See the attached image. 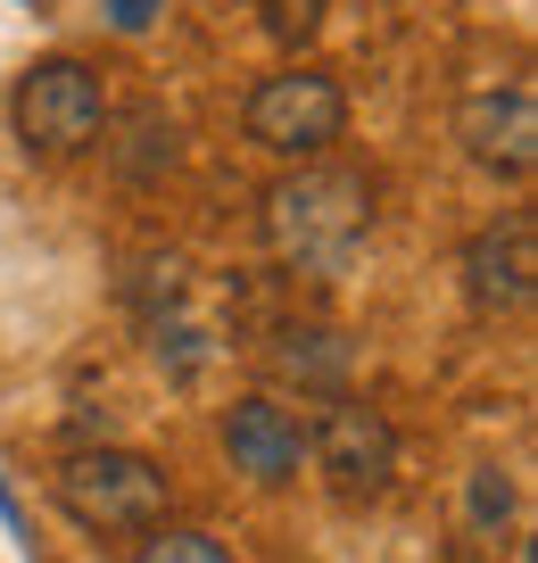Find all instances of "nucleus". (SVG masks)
Returning <instances> with one entry per match:
<instances>
[{
    "mask_svg": "<svg viewBox=\"0 0 538 563\" xmlns=\"http://www.w3.org/2000/svg\"><path fill=\"white\" fill-rule=\"evenodd\" d=\"M51 497L58 514H67L75 530H91V539H141V530L166 522V473H157L150 456H133V448H75V456H58L51 473Z\"/></svg>",
    "mask_w": 538,
    "mask_h": 563,
    "instance_id": "obj_2",
    "label": "nucleus"
},
{
    "mask_svg": "<svg viewBox=\"0 0 538 563\" xmlns=\"http://www.w3.org/2000/svg\"><path fill=\"white\" fill-rule=\"evenodd\" d=\"M0 522H9V530H25V514H18V497H9V481H0Z\"/></svg>",
    "mask_w": 538,
    "mask_h": 563,
    "instance_id": "obj_15",
    "label": "nucleus"
},
{
    "mask_svg": "<svg viewBox=\"0 0 538 563\" xmlns=\"http://www.w3.org/2000/svg\"><path fill=\"white\" fill-rule=\"evenodd\" d=\"M100 9H108V25H117V34H150L166 0H100Z\"/></svg>",
    "mask_w": 538,
    "mask_h": 563,
    "instance_id": "obj_14",
    "label": "nucleus"
},
{
    "mask_svg": "<svg viewBox=\"0 0 538 563\" xmlns=\"http://www.w3.org/2000/svg\"><path fill=\"white\" fill-rule=\"evenodd\" d=\"M505 522H514V481H505L497 464H481V473H472V530L497 539Z\"/></svg>",
    "mask_w": 538,
    "mask_h": 563,
    "instance_id": "obj_12",
    "label": "nucleus"
},
{
    "mask_svg": "<svg viewBox=\"0 0 538 563\" xmlns=\"http://www.w3.org/2000/svg\"><path fill=\"white\" fill-rule=\"evenodd\" d=\"M257 224H265V249L290 274L331 282L356 265V249L373 232V183L348 175V166H298L257 199Z\"/></svg>",
    "mask_w": 538,
    "mask_h": 563,
    "instance_id": "obj_1",
    "label": "nucleus"
},
{
    "mask_svg": "<svg viewBox=\"0 0 538 563\" xmlns=\"http://www.w3.org/2000/svg\"><path fill=\"white\" fill-rule=\"evenodd\" d=\"M133 563H241V555H232V547H216L208 530H174V522H157L150 539H141Z\"/></svg>",
    "mask_w": 538,
    "mask_h": 563,
    "instance_id": "obj_11",
    "label": "nucleus"
},
{
    "mask_svg": "<svg viewBox=\"0 0 538 563\" xmlns=\"http://www.w3.org/2000/svg\"><path fill=\"white\" fill-rule=\"evenodd\" d=\"M265 365H274L282 382H298V389H331V398H340L356 349H348V332H331V323H282V332L265 340Z\"/></svg>",
    "mask_w": 538,
    "mask_h": 563,
    "instance_id": "obj_9",
    "label": "nucleus"
},
{
    "mask_svg": "<svg viewBox=\"0 0 538 563\" xmlns=\"http://www.w3.org/2000/svg\"><path fill=\"white\" fill-rule=\"evenodd\" d=\"M464 274V299L481 316H521L538 290V216H505V224H481L455 257Z\"/></svg>",
    "mask_w": 538,
    "mask_h": 563,
    "instance_id": "obj_6",
    "label": "nucleus"
},
{
    "mask_svg": "<svg viewBox=\"0 0 538 563\" xmlns=\"http://www.w3.org/2000/svg\"><path fill=\"white\" fill-rule=\"evenodd\" d=\"M455 141H464L472 166H488L497 183H530L538 175V100H530V84L472 91V100L455 108Z\"/></svg>",
    "mask_w": 538,
    "mask_h": 563,
    "instance_id": "obj_7",
    "label": "nucleus"
},
{
    "mask_svg": "<svg viewBox=\"0 0 538 563\" xmlns=\"http://www.w3.org/2000/svg\"><path fill=\"white\" fill-rule=\"evenodd\" d=\"M224 456L241 481H257V489H282V481H298V464H307V422L290 415L282 398H241L224 415Z\"/></svg>",
    "mask_w": 538,
    "mask_h": 563,
    "instance_id": "obj_8",
    "label": "nucleus"
},
{
    "mask_svg": "<svg viewBox=\"0 0 538 563\" xmlns=\"http://www.w3.org/2000/svg\"><path fill=\"white\" fill-rule=\"evenodd\" d=\"M257 25H265L274 42H290V51H298V42L323 25V0H257Z\"/></svg>",
    "mask_w": 538,
    "mask_h": 563,
    "instance_id": "obj_13",
    "label": "nucleus"
},
{
    "mask_svg": "<svg viewBox=\"0 0 538 563\" xmlns=\"http://www.w3.org/2000/svg\"><path fill=\"white\" fill-rule=\"evenodd\" d=\"M183 158V133H174V117H157V108H133V150H117L124 175H157V166Z\"/></svg>",
    "mask_w": 538,
    "mask_h": 563,
    "instance_id": "obj_10",
    "label": "nucleus"
},
{
    "mask_svg": "<svg viewBox=\"0 0 538 563\" xmlns=\"http://www.w3.org/2000/svg\"><path fill=\"white\" fill-rule=\"evenodd\" d=\"M9 117H18V141L42 150V158H75L108 133V91L84 58H34L9 91Z\"/></svg>",
    "mask_w": 538,
    "mask_h": 563,
    "instance_id": "obj_3",
    "label": "nucleus"
},
{
    "mask_svg": "<svg viewBox=\"0 0 538 563\" xmlns=\"http://www.w3.org/2000/svg\"><path fill=\"white\" fill-rule=\"evenodd\" d=\"M340 124H348V91L331 84V75H315V67L265 75V84L249 91V108H241V133L257 141V150H274V158H323L331 141H340Z\"/></svg>",
    "mask_w": 538,
    "mask_h": 563,
    "instance_id": "obj_5",
    "label": "nucleus"
},
{
    "mask_svg": "<svg viewBox=\"0 0 538 563\" xmlns=\"http://www.w3.org/2000/svg\"><path fill=\"white\" fill-rule=\"evenodd\" d=\"M307 456H315V473H323V489L340 506H373V497L398 489V422L340 389L323 406V422L307 431Z\"/></svg>",
    "mask_w": 538,
    "mask_h": 563,
    "instance_id": "obj_4",
    "label": "nucleus"
}]
</instances>
